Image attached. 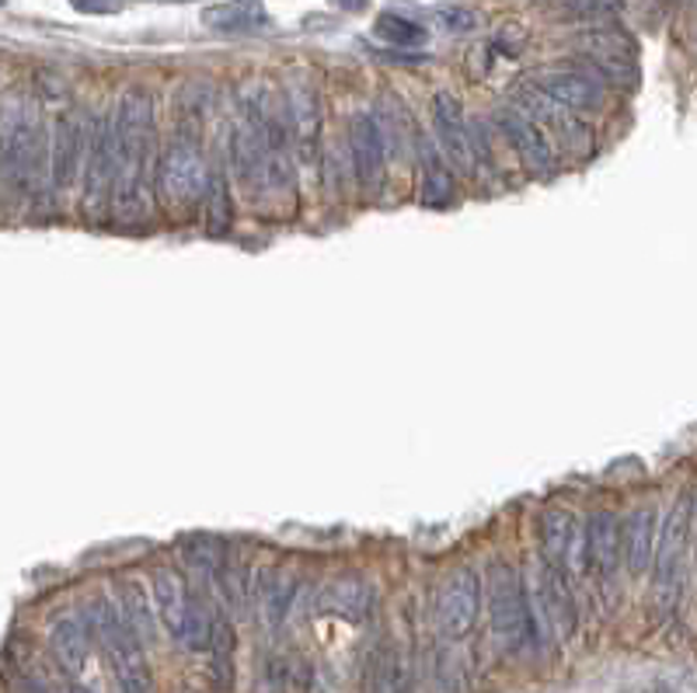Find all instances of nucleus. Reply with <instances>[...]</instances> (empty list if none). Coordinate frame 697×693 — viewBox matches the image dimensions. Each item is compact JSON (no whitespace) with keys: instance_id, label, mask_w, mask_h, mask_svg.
I'll list each match as a JSON object with an SVG mask.
<instances>
[{"instance_id":"nucleus-1","label":"nucleus","mask_w":697,"mask_h":693,"mask_svg":"<svg viewBox=\"0 0 697 693\" xmlns=\"http://www.w3.org/2000/svg\"><path fill=\"white\" fill-rule=\"evenodd\" d=\"M116 132H119V171H116L112 206L122 220H137L147 203V158L150 143H154V102L140 87L122 95L116 108Z\"/></svg>"},{"instance_id":"nucleus-2","label":"nucleus","mask_w":697,"mask_h":693,"mask_svg":"<svg viewBox=\"0 0 697 693\" xmlns=\"http://www.w3.org/2000/svg\"><path fill=\"white\" fill-rule=\"evenodd\" d=\"M84 623L92 638L101 644L122 693H154V676H150V665L143 659V641L133 635L116 603L92 599L84 610Z\"/></svg>"},{"instance_id":"nucleus-3","label":"nucleus","mask_w":697,"mask_h":693,"mask_svg":"<svg viewBox=\"0 0 697 693\" xmlns=\"http://www.w3.org/2000/svg\"><path fill=\"white\" fill-rule=\"evenodd\" d=\"M485 596H489V623L498 648L510 655L530 648L537 638L534 614H530V596L523 586L519 572L510 562H492L485 575Z\"/></svg>"},{"instance_id":"nucleus-4","label":"nucleus","mask_w":697,"mask_h":693,"mask_svg":"<svg viewBox=\"0 0 697 693\" xmlns=\"http://www.w3.org/2000/svg\"><path fill=\"white\" fill-rule=\"evenodd\" d=\"M154 185H158L164 203H171V206H195V203H203L206 185H210V171H206L203 147L195 143L189 132L174 137L164 147V153L158 158Z\"/></svg>"},{"instance_id":"nucleus-5","label":"nucleus","mask_w":697,"mask_h":693,"mask_svg":"<svg viewBox=\"0 0 697 693\" xmlns=\"http://www.w3.org/2000/svg\"><path fill=\"white\" fill-rule=\"evenodd\" d=\"M116 171H119V132H116V111H108V116H98L92 129H87V153L81 171L87 216H101L112 206Z\"/></svg>"},{"instance_id":"nucleus-6","label":"nucleus","mask_w":697,"mask_h":693,"mask_svg":"<svg viewBox=\"0 0 697 693\" xmlns=\"http://www.w3.org/2000/svg\"><path fill=\"white\" fill-rule=\"evenodd\" d=\"M690 516H694V499L684 495L673 502V509L666 512V520L660 526V541H656V607L660 617H666L673 610V603L680 596V568H684V554H687V533H690Z\"/></svg>"},{"instance_id":"nucleus-7","label":"nucleus","mask_w":697,"mask_h":693,"mask_svg":"<svg viewBox=\"0 0 697 693\" xmlns=\"http://www.w3.org/2000/svg\"><path fill=\"white\" fill-rule=\"evenodd\" d=\"M530 614H534V628L544 631L555 641L572 638L576 631V599L569 589V575L561 568L540 562L534 586H530Z\"/></svg>"},{"instance_id":"nucleus-8","label":"nucleus","mask_w":697,"mask_h":693,"mask_svg":"<svg viewBox=\"0 0 697 693\" xmlns=\"http://www.w3.org/2000/svg\"><path fill=\"white\" fill-rule=\"evenodd\" d=\"M478 603H482V583L471 568H453L436 593V628L447 641H461L474 631Z\"/></svg>"},{"instance_id":"nucleus-9","label":"nucleus","mask_w":697,"mask_h":693,"mask_svg":"<svg viewBox=\"0 0 697 693\" xmlns=\"http://www.w3.org/2000/svg\"><path fill=\"white\" fill-rule=\"evenodd\" d=\"M530 84L537 87V92H544L548 98H555L558 105L572 108V111H597L607 102V84L590 63L540 71Z\"/></svg>"},{"instance_id":"nucleus-10","label":"nucleus","mask_w":697,"mask_h":693,"mask_svg":"<svg viewBox=\"0 0 697 693\" xmlns=\"http://www.w3.org/2000/svg\"><path fill=\"white\" fill-rule=\"evenodd\" d=\"M495 122H498V129H503V137L510 140V147L516 150L519 164L527 168L530 174H551L558 168L551 137L527 116V111H519L510 102V105H503L495 111Z\"/></svg>"},{"instance_id":"nucleus-11","label":"nucleus","mask_w":697,"mask_h":693,"mask_svg":"<svg viewBox=\"0 0 697 693\" xmlns=\"http://www.w3.org/2000/svg\"><path fill=\"white\" fill-rule=\"evenodd\" d=\"M513 105L548 132V137H558L565 143V150H586L590 147V129L582 126L579 111L558 105L555 98H548L544 92H537L534 84H523L519 92L513 95Z\"/></svg>"},{"instance_id":"nucleus-12","label":"nucleus","mask_w":697,"mask_h":693,"mask_svg":"<svg viewBox=\"0 0 697 693\" xmlns=\"http://www.w3.org/2000/svg\"><path fill=\"white\" fill-rule=\"evenodd\" d=\"M87 129L77 111H63L50 129V185L53 192H67L84 171Z\"/></svg>"},{"instance_id":"nucleus-13","label":"nucleus","mask_w":697,"mask_h":693,"mask_svg":"<svg viewBox=\"0 0 697 693\" xmlns=\"http://www.w3.org/2000/svg\"><path fill=\"white\" fill-rule=\"evenodd\" d=\"M349 164L363 189H377L387 168V140L374 111H356L349 119Z\"/></svg>"},{"instance_id":"nucleus-14","label":"nucleus","mask_w":697,"mask_h":693,"mask_svg":"<svg viewBox=\"0 0 697 693\" xmlns=\"http://www.w3.org/2000/svg\"><path fill=\"white\" fill-rule=\"evenodd\" d=\"M432 126L436 137L443 143V153L461 168L464 174L478 171V158H474V140H471V119L464 116V105L457 95L440 92L432 102Z\"/></svg>"},{"instance_id":"nucleus-15","label":"nucleus","mask_w":697,"mask_h":693,"mask_svg":"<svg viewBox=\"0 0 697 693\" xmlns=\"http://www.w3.org/2000/svg\"><path fill=\"white\" fill-rule=\"evenodd\" d=\"M230 164L234 178L248 195H266V178H269V150L261 132H255L248 122H242L230 137Z\"/></svg>"},{"instance_id":"nucleus-16","label":"nucleus","mask_w":697,"mask_h":693,"mask_svg":"<svg viewBox=\"0 0 697 693\" xmlns=\"http://www.w3.org/2000/svg\"><path fill=\"white\" fill-rule=\"evenodd\" d=\"M621 554H624V544H621L618 516L607 509L593 512L590 523H586V562H590V568H597L603 583H610L621 565Z\"/></svg>"},{"instance_id":"nucleus-17","label":"nucleus","mask_w":697,"mask_h":693,"mask_svg":"<svg viewBox=\"0 0 697 693\" xmlns=\"http://www.w3.org/2000/svg\"><path fill=\"white\" fill-rule=\"evenodd\" d=\"M656 541H660V512L652 505L631 512L621 530L624 565L631 575H645L652 568V562H656Z\"/></svg>"},{"instance_id":"nucleus-18","label":"nucleus","mask_w":697,"mask_h":693,"mask_svg":"<svg viewBox=\"0 0 697 693\" xmlns=\"http://www.w3.org/2000/svg\"><path fill=\"white\" fill-rule=\"evenodd\" d=\"M287 111H290V129H293V143L300 147V158H311L318 126H321V102H318L314 84L293 81L287 87Z\"/></svg>"},{"instance_id":"nucleus-19","label":"nucleus","mask_w":697,"mask_h":693,"mask_svg":"<svg viewBox=\"0 0 697 693\" xmlns=\"http://www.w3.org/2000/svg\"><path fill=\"white\" fill-rule=\"evenodd\" d=\"M150 586H154L158 617L164 620V628L171 631V638L182 641L185 620H189V607H192V596H189V589L182 583V575L171 572V568H158L154 578H150Z\"/></svg>"},{"instance_id":"nucleus-20","label":"nucleus","mask_w":697,"mask_h":693,"mask_svg":"<svg viewBox=\"0 0 697 693\" xmlns=\"http://www.w3.org/2000/svg\"><path fill=\"white\" fill-rule=\"evenodd\" d=\"M87 641H92V631L81 617H60L50 628V652L56 659V665L63 673L77 676L87 665Z\"/></svg>"},{"instance_id":"nucleus-21","label":"nucleus","mask_w":697,"mask_h":693,"mask_svg":"<svg viewBox=\"0 0 697 693\" xmlns=\"http://www.w3.org/2000/svg\"><path fill=\"white\" fill-rule=\"evenodd\" d=\"M269 21L266 4L261 0H224V4H213L203 11V25L224 35H242L255 32Z\"/></svg>"},{"instance_id":"nucleus-22","label":"nucleus","mask_w":697,"mask_h":693,"mask_svg":"<svg viewBox=\"0 0 697 693\" xmlns=\"http://www.w3.org/2000/svg\"><path fill=\"white\" fill-rule=\"evenodd\" d=\"M321 610L360 623V620L369 617V610H374V589H369L363 578H339V583H332L329 589H324Z\"/></svg>"},{"instance_id":"nucleus-23","label":"nucleus","mask_w":697,"mask_h":693,"mask_svg":"<svg viewBox=\"0 0 697 693\" xmlns=\"http://www.w3.org/2000/svg\"><path fill=\"white\" fill-rule=\"evenodd\" d=\"M576 516L569 509H548L540 516V544H544V562L555 565L565 572V565H569V551H572V541H576ZM569 575V572H565Z\"/></svg>"},{"instance_id":"nucleus-24","label":"nucleus","mask_w":697,"mask_h":693,"mask_svg":"<svg viewBox=\"0 0 697 693\" xmlns=\"http://www.w3.org/2000/svg\"><path fill=\"white\" fill-rule=\"evenodd\" d=\"M416 153L422 158V203L426 206H447L453 199V171L447 161L436 153L432 140L416 132Z\"/></svg>"},{"instance_id":"nucleus-25","label":"nucleus","mask_w":697,"mask_h":693,"mask_svg":"<svg viewBox=\"0 0 697 693\" xmlns=\"http://www.w3.org/2000/svg\"><path fill=\"white\" fill-rule=\"evenodd\" d=\"M119 610H122L126 623L133 628V635L143 644H154V638H158L154 607H150L147 589L140 583H133V578H122V583H119Z\"/></svg>"},{"instance_id":"nucleus-26","label":"nucleus","mask_w":697,"mask_h":693,"mask_svg":"<svg viewBox=\"0 0 697 693\" xmlns=\"http://www.w3.org/2000/svg\"><path fill=\"white\" fill-rule=\"evenodd\" d=\"M401 683V662L390 644H377L374 652L366 655L363 669V693H398Z\"/></svg>"},{"instance_id":"nucleus-27","label":"nucleus","mask_w":697,"mask_h":693,"mask_svg":"<svg viewBox=\"0 0 697 693\" xmlns=\"http://www.w3.org/2000/svg\"><path fill=\"white\" fill-rule=\"evenodd\" d=\"M290 603H293V583L287 575L269 572L258 578V607H261V617H266L269 628H279V623L287 620Z\"/></svg>"},{"instance_id":"nucleus-28","label":"nucleus","mask_w":697,"mask_h":693,"mask_svg":"<svg viewBox=\"0 0 697 693\" xmlns=\"http://www.w3.org/2000/svg\"><path fill=\"white\" fill-rule=\"evenodd\" d=\"M374 32H377V39L387 42V46H398V50H416L426 42V29L401 14H380Z\"/></svg>"},{"instance_id":"nucleus-29","label":"nucleus","mask_w":697,"mask_h":693,"mask_svg":"<svg viewBox=\"0 0 697 693\" xmlns=\"http://www.w3.org/2000/svg\"><path fill=\"white\" fill-rule=\"evenodd\" d=\"M624 8V0H558V14L569 21H597Z\"/></svg>"},{"instance_id":"nucleus-30","label":"nucleus","mask_w":697,"mask_h":693,"mask_svg":"<svg viewBox=\"0 0 697 693\" xmlns=\"http://www.w3.org/2000/svg\"><path fill=\"white\" fill-rule=\"evenodd\" d=\"M440 21H443V29H450V32H471L478 25V18L468 8H443Z\"/></svg>"},{"instance_id":"nucleus-31","label":"nucleus","mask_w":697,"mask_h":693,"mask_svg":"<svg viewBox=\"0 0 697 693\" xmlns=\"http://www.w3.org/2000/svg\"><path fill=\"white\" fill-rule=\"evenodd\" d=\"M71 4L84 14H108V11H119L122 0H71Z\"/></svg>"},{"instance_id":"nucleus-32","label":"nucleus","mask_w":697,"mask_h":693,"mask_svg":"<svg viewBox=\"0 0 697 693\" xmlns=\"http://www.w3.org/2000/svg\"><path fill=\"white\" fill-rule=\"evenodd\" d=\"M335 4H342V8H349V11H360V8H363V0H335Z\"/></svg>"},{"instance_id":"nucleus-33","label":"nucleus","mask_w":697,"mask_h":693,"mask_svg":"<svg viewBox=\"0 0 697 693\" xmlns=\"http://www.w3.org/2000/svg\"><path fill=\"white\" fill-rule=\"evenodd\" d=\"M63 693H92V690H84V686H77V683H74V686H67Z\"/></svg>"},{"instance_id":"nucleus-34","label":"nucleus","mask_w":697,"mask_h":693,"mask_svg":"<svg viewBox=\"0 0 697 693\" xmlns=\"http://www.w3.org/2000/svg\"><path fill=\"white\" fill-rule=\"evenodd\" d=\"M690 4H697V0H690Z\"/></svg>"},{"instance_id":"nucleus-35","label":"nucleus","mask_w":697,"mask_h":693,"mask_svg":"<svg viewBox=\"0 0 697 693\" xmlns=\"http://www.w3.org/2000/svg\"><path fill=\"white\" fill-rule=\"evenodd\" d=\"M0 4H4V0H0Z\"/></svg>"}]
</instances>
